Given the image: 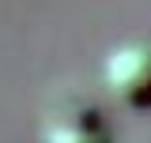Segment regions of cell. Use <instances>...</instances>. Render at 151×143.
<instances>
[{
  "instance_id": "1",
  "label": "cell",
  "mask_w": 151,
  "mask_h": 143,
  "mask_svg": "<svg viewBox=\"0 0 151 143\" xmlns=\"http://www.w3.org/2000/svg\"><path fill=\"white\" fill-rule=\"evenodd\" d=\"M102 79H106V90L125 106L151 109V45L147 41L117 45L102 64Z\"/></svg>"
},
{
  "instance_id": "2",
  "label": "cell",
  "mask_w": 151,
  "mask_h": 143,
  "mask_svg": "<svg viewBox=\"0 0 151 143\" xmlns=\"http://www.w3.org/2000/svg\"><path fill=\"white\" fill-rule=\"evenodd\" d=\"M42 143H110V132L102 124L98 109L91 106H60L42 124Z\"/></svg>"
}]
</instances>
